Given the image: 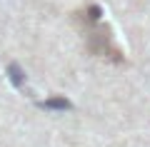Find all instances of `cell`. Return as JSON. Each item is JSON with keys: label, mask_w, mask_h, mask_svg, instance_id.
Here are the masks:
<instances>
[{"label": "cell", "mask_w": 150, "mask_h": 147, "mask_svg": "<svg viewBox=\"0 0 150 147\" xmlns=\"http://www.w3.org/2000/svg\"><path fill=\"white\" fill-rule=\"evenodd\" d=\"M78 23H80V32L85 37V45L93 55H98L103 60H112V63H123V53H120L110 27L100 20L98 8H88L85 13H80Z\"/></svg>", "instance_id": "obj_1"}]
</instances>
